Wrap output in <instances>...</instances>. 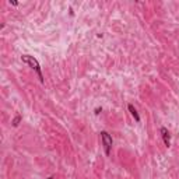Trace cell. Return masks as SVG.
I'll use <instances>...</instances> for the list:
<instances>
[{
  "instance_id": "4",
  "label": "cell",
  "mask_w": 179,
  "mask_h": 179,
  "mask_svg": "<svg viewBox=\"0 0 179 179\" xmlns=\"http://www.w3.org/2000/svg\"><path fill=\"white\" fill-rule=\"evenodd\" d=\"M128 108H129V111H130V113H132V116L134 118V121H136V122H140V121H141V119H140L139 112L136 111V108L132 105V104H129V106H128Z\"/></svg>"
},
{
  "instance_id": "7",
  "label": "cell",
  "mask_w": 179,
  "mask_h": 179,
  "mask_svg": "<svg viewBox=\"0 0 179 179\" xmlns=\"http://www.w3.org/2000/svg\"><path fill=\"white\" fill-rule=\"evenodd\" d=\"M10 3L13 4V6H17V4H18V3H17V2H14V0H10Z\"/></svg>"
},
{
  "instance_id": "2",
  "label": "cell",
  "mask_w": 179,
  "mask_h": 179,
  "mask_svg": "<svg viewBox=\"0 0 179 179\" xmlns=\"http://www.w3.org/2000/svg\"><path fill=\"white\" fill-rule=\"evenodd\" d=\"M101 140H102V146H104V150H105V154L109 155L111 148H112V137L109 136L108 132H101Z\"/></svg>"
},
{
  "instance_id": "3",
  "label": "cell",
  "mask_w": 179,
  "mask_h": 179,
  "mask_svg": "<svg viewBox=\"0 0 179 179\" xmlns=\"http://www.w3.org/2000/svg\"><path fill=\"white\" fill-rule=\"evenodd\" d=\"M161 134H162V139H164L165 146L169 147L171 146V137H169V132L167 128H161Z\"/></svg>"
},
{
  "instance_id": "1",
  "label": "cell",
  "mask_w": 179,
  "mask_h": 179,
  "mask_svg": "<svg viewBox=\"0 0 179 179\" xmlns=\"http://www.w3.org/2000/svg\"><path fill=\"white\" fill-rule=\"evenodd\" d=\"M21 60L22 63H25V65H28L31 69L35 70V73L38 74V78H39L41 83H44V76H42V71H41V66L39 63H38V60L34 56H29V55H22L21 56Z\"/></svg>"
},
{
  "instance_id": "6",
  "label": "cell",
  "mask_w": 179,
  "mask_h": 179,
  "mask_svg": "<svg viewBox=\"0 0 179 179\" xmlns=\"http://www.w3.org/2000/svg\"><path fill=\"white\" fill-rule=\"evenodd\" d=\"M101 108H97V109H95V115H99V113H101Z\"/></svg>"
},
{
  "instance_id": "5",
  "label": "cell",
  "mask_w": 179,
  "mask_h": 179,
  "mask_svg": "<svg viewBox=\"0 0 179 179\" xmlns=\"http://www.w3.org/2000/svg\"><path fill=\"white\" fill-rule=\"evenodd\" d=\"M21 119H22L21 115H17V116L13 119V126H14V128H17V126H18V123L21 122Z\"/></svg>"
}]
</instances>
